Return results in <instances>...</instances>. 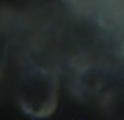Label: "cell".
Listing matches in <instances>:
<instances>
[{
  "instance_id": "obj_1",
  "label": "cell",
  "mask_w": 124,
  "mask_h": 120,
  "mask_svg": "<svg viewBox=\"0 0 124 120\" xmlns=\"http://www.w3.org/2000/svg\"><path fill=\"white\" fill-rule=\"evenodd\" d=\"M58 80L44 69L25 75L20 87V104L23 111L37 118L49 117L57 107Z\"/></svg>"
}]
</instances>
